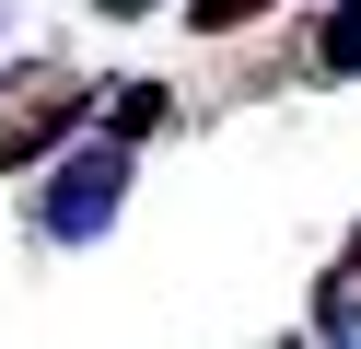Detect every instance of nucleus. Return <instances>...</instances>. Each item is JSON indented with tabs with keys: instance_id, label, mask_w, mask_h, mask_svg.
<instances>
[{
	"instance_id": "1",
	"label": "nucleus",
	"mask_w": 361,
	"mask_h": 349,
	"mask_svg": "<svg viewBox=\"0 0 361 349\" xmlns=\"http://www.w3.org/2000/svg\"><path fill=\"white\" fill-rule=\"evenodd\" d=\"M128 175H140V152L105 140V128H82L59 163H35V233L47 245H105L117 209H128Z\"/></svg>"
},
{
	"instance_id": "2",
	"label": "nucleus",
	"mask_w": 361,
	"mask_h": 349,
	"mask_svg": "<svg viewBox=\"0 0 361 349\" xmlns=\"http://www.w3.org/2000/svg\"><path fill=\"white\" fill-rule=\"evenodd\" d=\"M82 128H94V82H82L71 59H24V70H0V175L59 163Z\"/></svg>"
},
{
	"instance_id": "3",
	"label": "nucleus",
	"mask_w": 361,
	"mask_h": 349,
	"mask_svg": "<svg viewBox=\"0 0 361 349\" xmlns=\"http://www.w3.org/2000/svg\"><path fill=\"white\" fill-rule=\"evenodd\" d=\"M164 116H175V93H164V82H117V93H94V128H105V140H128V152H140Z\"/></svg>"
},
{
	"instance_id": "4",
	"label": "nucleus",
	"mask_w": 361,
	"mask_h": 349,
	"mask_svg": "<svg viewBox=\"0 0 361 349\" xmlns=\"http://www.w3.org/2000/svg\"><path fill=\"white\" fill-rule=\"evenodd\" d=\"M314 326H326L338 349H350V326H361V233L338 245V268H326V291H314Z\"/></svg>"
},
{
	"instance_id": "5",
	"label": "nucleus",
	"mask_w": 361,
	"mask_h": 349,
	"mask_svg": "<svg viewBox=\"0 0 361 349\" xmlns=\"http://www.w3.org/2000/svg\"><path fill=\"white\" fill-rule=\"evenodd\" d=\"M314 82H361V0H338L314 23Z\"/></svg>"
},
{
	"instance_id": "6",
	"label": "nucleus",
	"mask_w": 361,
	"mask_h": 349,
	"mask_svg": "<svg viewBox=\"0 0 361 349\" xmlns=\"http://www.w3.org/2000/svg\"><path fill=\"white\" fill-rule=\"evenodd\" d=\"M257 12H280V0H187V35H245Z\"/></svg>"
},
{
	"instance_id": "7",
	"label": "nucleus",
	"mask_w": 361,
	"mask_h": 349,
	"mask_svg": "<svg viewBox=\"0 0 361 349\" xmlns=\"http://www.w3.org/2000/svg\"><path fill=\"white\" fill-rule=\"evenodd\" d=\"M94 12H105V23H140V12H152V0H94Z\"/></svg>"
},
{
	"instance_id": "8",
	"label": "nucleus",
	"mask_w": 361,
	"mask_h": 349,
	"mask_svg": "<svg viewBox=\"0 0 361 349\" xmlns=\"http://www.w3.org/2000/svg\"><path fill=\"white\" fill-rule=\"evenodd\" d=\"M0 23H12V0H0Z\"/></svg>"
}]
</instances>
